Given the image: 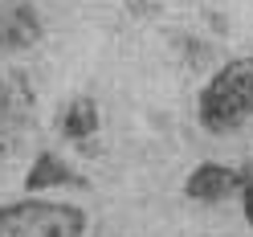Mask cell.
I'll list each match as a JSON object with an SVG mask.
<instances>
[{
	"label": "cell",
	"mask_w": 253,
	"mask_h": 237,
	"mask_svg": "<svg viewBox=\"0 0 253 237\" xmlns=\"http://www.w3.org/2000/svg\"><path fill=\"white\" fill-rule=\"evenodd\" d=\"M196 119L209 135H233L245 119H253V53L229 57L204 82L196 94Z\"/></svg>",
	"instance_id": "1"
},
{
	"label": "cell",
	"mask_w": 253,
	"mask_h": 237,
	"mask_svg": "<svg viewBox=\"0 0 253 237\" xmlns=\"http://www.w3.org/2000/svg\"><path fill=\"white\" fill-rule=\"evenodd\" d=\"M86 209L66 200L25 196L0 204V237H86Z\"/></svg>",
	"instance_id": "2"
},
{
	"label": "cell",
	"mask_w": 253,
	"mask_h": 237,
	"mask_svg": "<svg viewBox=\"0 0 253 237\" xmlns=\"http://www.w3.org/2000/svg\"><path fill=\"white\" fill-rule=\"evenodd\" d=\"M33 86L21 70L0 78V147H12L33 123Z\"/></svg>",
	"instance_id": "3"
},
{
	"label": "cell",
	"mask_w": 253,
	"mask_h": 237,
	"mask_svg": "<svg viewBox=\"0 0 253 237\" xmlns=\"http://www.w3.org/2000/svg\"><path fill=\"white\" fill-rule=\"evenodd\" d=\"M249 180V172L241 168H229V164H196L184 180V196L196 200V204H225L233 196H241V188Z\"/></svg>",
	"instance_id": "4"
},
{
	"label": "cell",
	"mask_w": 253,
	"mask_h": 237,
	"mask_svg": "<svg viewBox=\"0 0 253 237\" xmlns=\"http://www.w3.org/2000/svg\"><path fill=\"white\" fill-rule=\"evenodd\" d=\"M45 25L29 0H0V53H21L41 41Z\"/></svg>",
	"instance_id": "5"
},
{
	"label": "cell",
	"mask_w": 253,
	"mask_h": 237,
	"mask_svg": "<svg viewBox=\"0 0 253 237\" xmlns=\"http://www.w3.org/2000/svg\"><path fill=\"white\" fill-rule=\"evenodd\" d=\"M66 184L86 188V176H78L70 160H61L57 151H37L25 172V192H53V188H66Z\"/></svg>",
	"instance_id": "6"
},
{
	"label": "cell",
	"mask_w": 253,
	"mask_h": 237,
	"mask_svg": "<svg viewBox=\"0 0 253 237\" xmlns=\"http://www.w3.org/2000/svg\"><path fill=\"white\" fill-rule=\"evenodd\" d=\"M57 127H61V135H66V139L86 143V139H94V135H98V127H102V110H98V102H94L90 94H78V98H70L66 106H61Z\"/></svg>",
	"instance_id": "7"
},
{
	"label": "cell",
	"mask_w": 253,
	"mask_h": 237,
	"mask_svg": "<svg viewBox=\"0 0 253 237\" xmlns=\"http://www.w3.org/2000/svg\"><path fill=\"white\" fill-rule=\"evenodd\" d=\"M241 213H245L249 229H253V172H249V180H245V188H241Z\"/></svg>",
	"instance_id": "8"
}]
</instances>
